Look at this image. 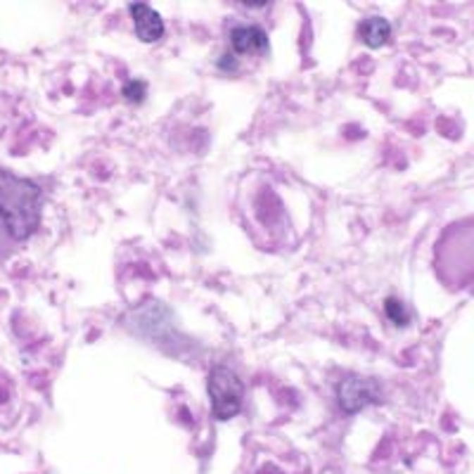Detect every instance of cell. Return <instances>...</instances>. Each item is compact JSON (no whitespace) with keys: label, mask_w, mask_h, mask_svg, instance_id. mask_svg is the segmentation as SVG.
<instances>
[{"label":"cell","mask_w":474,"mask_h":474,"mask_svg":"<svg viewBox=\"0 0 474 474\" xmlns=\"http://www.w3.org/2000/svg\"><path fill=\"white\" fill-rule=\"evenodd\" d=\"M385 311H387L389 320H392L394 325H399V328H406L408 323H411V316H408V311L404 308V304H401L399 299H387V304H385Z\"/></svg>","instance_id":"cell-8"},{"label":"cell","mask_w":474,"mask_h":474,"mask_svg":"<svg viewBox=\"0 0 474 474\" xmlns=\"http://www.w3.org/2000/svg\"><path fill=\"white\" fill-rule=\"evenodd\" d=\"M358 36L370 48H382L392 38V24L385 17H368L358 24Z\"/></svg>","instance_id":"cell-7"},{"label":"cell","mask_w":474,"mask_h":474,"mask_svg":"<svg viewBox=\"0 0 474 474\" xmlns=\"http://www.w3.org/2000/svg\"><path fill=\"white\" fill-rule=\"evenodd\" d=\"M43 190L34 180L0 168V223L10 237L27 239L41 223Z\"/></svg>","instance_id":"cell-1"},{"label":"cell","mask_w":474,"mask_h":474,"mask_svg":"<svg viewBox=\"0 0 474 474\" xmlns=\"http://www.w3.org/2000/svg\"><path fill=\"white\" fill-rule=\"evenodd\" d=\"M232 53L237 55H251V53H266L268 50V36L258 27H237L230 34Z\"/></svg>","instance_id":"cell-6"},{"label":"cell","mask_w":474,"mask_h":474,"mask_svg":"<svg viewBox=\"0 0 474 474\" xmlns=\"http://www.w3.org/2000/svg\"><path fill=\"white\" fill-rule=\"evenodd\" d=\"M244 387L242 380L237 378L235 370L228 366H216L209 375V399L211 411L216 420H230L235 418L242 408Z\"/></svg>","instance_id":"cell-3"},{"label":"cell","mask_w":474,"mask_h":474,"mask_svg":"<svg viewBox=\"0 0 474 474\" xmlns=\"http://www.w3.org/2000/svg\"><path fill=\"white\" fill-rule=\"evenodd\" d=\"M337 399L344 413H358L366 406L380 401V387L378 382L368 378H347L337 387Z\"/></svg>","instance_id":"cell-4"},{"label":"cell","mask_w":474,"mask_h":474,"mask_svg":"<svg viewBox=\"0 0 474 474\" xmlns=\"http://www.w3.org/2000/svg\"><path fill=\"white\" fill-rule=\"evenodd\" d=\"M131 15L135 24V34H138L140 41L154 43L164 36V22H161V15L154 8H149L145 3H133Z\"/></svg>","instance_id":"cell-5"},{"label":"cell","mask_w":474,"mask_h":474,"mask_svg":"<svg viewBox=\"0 0 474 474\" xmlns=\"http://www.w3.org/2000/svg\"><path fill=\"white\" fill-rule=\"evenodd\" d=\"M437 273L451 289L474 280V218L458 220L444 230L437 244Z\"/></svg>","instance_id":"cell-2"},{"label":"cell","mask_w":474,"mask_h":474,"mask_svg":"<svg viewBox=\"0 0 474 474\" xmlns=\"http://www.w3.org/2000/svg\"><path fill=\"white\" fill-rule=\"evenodd\" d=\"M123 95H126L131 102H140L142 97H145V83H142V81L126 83V88H123Z\"/></svg>","instance_id":"cell-9"}]
</instances>
